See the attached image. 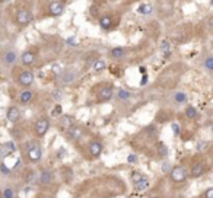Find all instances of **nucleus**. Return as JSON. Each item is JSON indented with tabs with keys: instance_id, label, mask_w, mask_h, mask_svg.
<instances>
[{
	"instance_id": "f257e3e1",
	"label": "nucleus",
	"mask_w": 213,
	"mask_h": 198,
	"mask_svg": "<svg viewBox=\"0 0 213 198\" xmlns=\"http://www.w3.org/2000/svg\"><path fill=\"white\" fill-rule=\"evenodd\" d=\"M15 20L16 24L20 25V26H25V25H29L32 22V13L26 9H20L16 12V16H15Z\"/></svg>"
},
{
	"instance_id": "f03ea898",
	"label": "nucleus",
	"mask_w": 213,
	"mask_h": 198,
	"mask_svg": "<svg viewBox=\"0 0 213 198\" xmlns=\"http://www.w3.org/2000/svg\"><path fill=\"white\" fill-rule=\"evenodd\" d=\"M171 179L174 181V182H183V181H185V178L188 176V174H187V169H185L184 166H175V168H172L171 169Z\"/></svg>"
},
{
	"instance_id": "7ed1b4c3",
	"label": "nucleus",
	"mask_w": 213,
	"mask_h": 198,
	"mask_svg": "<svg viewBox=\"0 0 213 198\" xmlns=\"http://www.w3.org/2000/svg\"><path fill=\"white\" fill-rule=\"evenodd\" d=\"M48 128H50V121L47 120V118H41V120H38L37 122H35V125H34V131H35V134L38 135V137H43V135L47 134Z\"/></svg>"
},
{
	"instance_id": "20e7f679",
	"label": "nucleus",
	"mask_w": 213,
	"mask_h": 198,
	"mask_svg": "<svg viewBox=\"0 0 213 198\" xmlns=\"http://www.w3.org/2000/svg\"><path fill=\"white\" fill-rule=\"evenodd\" d=\"M18 82H19V85H22L25 87L31 86L34 83V74H32V72H29V70L22 72L19 74V77H18Z\"/></svg>"
},
{
	"instance_id": "39448f33",
	"label": "nucleus",
	"mask_w": 213,
	"mask_h": 198,
	"mask_svg": "<svg viewBox=\"0 0 213 198\" xmlns=\"http://www.w3.org/2000/svg\"><path fill=\"white\" fill-rule=\"evenodd\" d=\"M48 12L51 16H60V15L64 12V5L63 2H60V0H54L51 2L48 6Z\"/></svg>"
},
{
	"instance_id": "423d86ee",
	"label": "nucleus",
	"mask_w": 213,
	"mask_h": 198,
	"mask_svg": "<svg viewBox=\"0 0 213 198\" xmlns=\"http://www.w3.org/2000/svg\"><path fill=\"white\" fill-rule=\"evenodd\" d=\"M26 156H28V159L31 162H38L41 159V147H39V144H35L31 149L26 150Z\"/></svg>"
},
{
	"instance_id": "0eeeda50",
	"label": "nucleus",
	"mask_w": 213,
	"mask_h": 198,
	"mask_svg": "<svg viewBox=\"0 0 213 198\" xmlns=\"http://www.w3.org/2000/svg\"><path fill=\"white\" fill-rule=\"evenodd\" d=\"M76 76H78V73H76V70H66V72H61L60 73V80H61V83H64V85H67V83H72L75 79H76Z\"/></svg>"
},
{
	"instance_id": "6e6552de",
	"label": "nucleus",
	"mask_w": 213,
	"mask_h": 198,
	"mask_svg": "<svg viewBox=\"0 0 213 198\" xmlns=\"http://www.w3.org/2000/svg\"><path fill=\"white\" fill-rule=\"evenodd\" d=\"M112 98V87L111 86H105L102 87L99 93H98V101L99 102H106Z\"/></svg>"
},
{
	"instance_id": "1a4fd4ad",
	"label": "nucleus",
	"mask_w": 213,
	"mask_h": 198,
	"mask_svg": "<svg viewBox=\"0 0 213 198\" xmlns=\"http://www.w3.org/2000/svg\"><path fill=\"white\" fill-rule=\"evenodd\" d=\"M20 61L25 66H32L35 63V54L32 51H25L22 55H20Z\"/></svg>"
},
{
	"instance_id": "9d476101",
	"label": "nucleus",
	"mask_w": 213,
	"mask_h": 198,
	"mask_svg": "<svg viewBox=\"0 0 213 198\" xmlns=\"http://www.w3.org/2000/svg\"><path fill=\"white\" fill-rule=\"evenodd\" d=\"M89 153L92 156H95V157H98V156L102 153V144L97 140L91 141V144H89Z\"/></svg>"
},
{
	"instance_id": "9b49d317",
	"label": "nucleus",
	"mask_w": 213,
	"mask_h": 198,
	"mask_svg": "<svg viewBox=\"0 0 213 198\" xmlns=\"http://www.w3.org/2000/svg\"><path fill=\"white\" fill-rule=\"evenodd\" d=\"M19 118H20V111L16 106H10L7 109V120L10 122H16V121H19Z\"/></svg>"
},
{
	"instance_id": "f8f14e48",
	"label": "nucleus",
	"mask_w": 213,
	"mask_h": 198,
	"mask_svg": "<svg viewBox=\"0 0 213 198\" xmlns=\"http://www.w3.org/2000/svg\"><path fill=\"white\" fill-rule=\"evenodd\" d=\"M53 172H50V170H43L41 174H39V182L44 185H48L50 182H53Z\"/></svg>"
},
{
	"instance_id": "ddd939ff",
	"label": "nucleus",
	"mask_w": 213,
	"mask_h": 198,
	"mask_svg": "<svg viewBox=\"0 0 213 198\" xmlns=\"http://www.w3.org/2000/svg\"><path fill=\"white\" fill-rule=\"evenodd\" d=\"M83 134V130L80 128V127H70L69 128V135H70V139H73V140H79L80 137H82Z\"/></svg>"
},
{
	"instance_id": "4468645a",
	"label": "nucleus",
	"mask_w": 213,
	"mask_h": 198,
	"mask_svg": "<svg viewBox=\"0 0 213 198\" xmlns=\"http://www.w3.org/2000/svg\"><path fill=\"white\" fill-rule=\"evenodd\" d=\"M203 170H204V168H203V165H202V163H194L193 166H191L190 174H191V176H193V178H199L200 175L203 174Z\"/></svg>"
},
{
	"instance_id": "2eb2a0df",
	"label": "nucleus",
	"mask_w": 213,
	"mask_h": 198,
	"mask_svg": "<svg viewBox=\"0 0 213 198\" xmlns=\"http://www.w3.org/2000/svg\"><path fill=\"white\" fill-rule=\"evenodd\" d=\"M110 54H111V57L117 58V60H120V58L124 57V54H126V50L123 48V47H114V48H111Z\"/></svg>"
},
{
	"instance_id": "dca6fc26",
	"label": "nucleus",
	"mask_w": 213,
	"mask_h": 198,
	"mask_svg": "<svg viewBox=\"0 0 213 198\" xmlns=\"http://www.w3.org/2000/svg\"><path fill=\"white\" fill-rule=\"evenodd\" d=\"M99 25H101L102 29H110L112 25V19L110 15H104L101 19H99Z\"/></svg>"
},
{
	"instance_id": "f3484780",
	"label": "nucleus",
	"mask_w": 213,
	"mask_h": 198,
	"mask_svg": "<svg viewBox=\"0 0 213 198\" xmlns=\"http://www.w3.org/2000/svg\"><path fill=\"white\" fill-rule=\"evenodd\" d=\"M156 152H158V155H159L161 157H165V156L168 155V147H166L165 143L158 141V143H156Z\"/></svg>"
},
{
	"instance_id": "a211bd4d",
	"label": "nucleus",
	"mask_w": 213,
	"mask_h": 198,
	"mask_svg": "<svg viewBox=\"0 0 213 198\" xmlns=\"http://www.w3.org/2000/svg\"><path fill=\"white\" fill-rule=\"evenodd\" d=\"M136 187V191H139V192H142V191H146V189L149 188V181L146 178H143L142 181H139L137 184H134Z\"/></svg>"
},
{
	"instance_id": "6ab92c4d",
	"label": "nucleus",
	"mask_w": 213,
	"mask_h": 198,
	"mask_svg": "<svg viewBox=\"0 0 213 198\" xmlns=\"http://www.w3.org/2000/svg\"><path fill=\"white\" fill-rule=\"evenodd\" d=\"M92 67H93V70H95V72H102V70L106 67V63L102 60V58H98V60H95V61H93Z\"/></svg>"
},
{
	"instance_id": "aec40b11",
	"label": "nucleus",
	"mask_w": 213,
	"mask_h": 198,
	"mask_svg": "<svg viewBox=\"0 0 213 198\" xmlns=\"http://www.w3.org/2000/svg\"><path fill=\"white\" fill-rule=\"evenodd\" d=\"M32 95H34V93L31 92V90H24V92L20 93V96H19L20 102H22V103H28V102H31Z\"/></svg>"
},
{
	"instance_id": "412c9836",
	"label": "nucleus",
	"mask_w": 213,
	"mask_h": 198,
	"mask_svg": "<svg viewBox=\"0 0 213 198\" xmlns=\"http://www.w3.org/2000/svg\"><path fill=\"white\" fill-rule=\"evenodd\" d=\"M3 60H5L6 64H13L15 61H16V54H15L13 51H7V53L5 54Z\"/></svg>"
},
{
	"instance_id": "4be33fe9",
	"label": "nucleus",
	"mask_w": 213,
	"mask_h": 198,
	"mask_svg": "<svg viewBox=\"0 0 213 198\" xmlns=\"http://www.w3.org/2000/svg\"><path fill=\"white\" fill-rule=\"evenodd\" d=\"M139 13L140 15H150L152 13V5H149V3H143V5H140V7H139Z\"/></svg>"
},
{
	"instance_id": "5701e85b",
	"label": "nucleus",
	"mask_w": 213,
	"mask_h": 198,
	"mask_svg": "<svg viewBox=\"0 0 213 198\" xmlns=\"http://www.w3.org/2000/svg\"><path fill=\"white\" fill-rule=\"evenodd\" d=\"M15 150H16V147H15V144L12 143V141H6L5 144H3V152H5V155L13 153Z\"/></svg>"
},
{
	"instance_id": "b1692460",
	"label": "nucleus",
	"mask_w": 213,
	"mask_h": 198,
	"mask_svg": "<svg viewBox=\"0 0 213 198\" xmlns=\"http://www.w3.org/2000/svg\"><path fill=\"white\" fill-rule=\"evenodd\" d=\"M185 115H187V118H191V120H193V118L197 117V109H196L193 105L187 106V108H185Z\"/></svg>"
},
{
	"instance_id": "393cba45",
	"label": "nucleus",
	"mask_w": 213,
	"mask_h": 198,
	"mask_svg": "<svg viewBox=\"0 0 213 198\" xmlns=\"http://www.w3.org/2000/svg\"><path fill=\"white\" fill-rule=\"evenodd\" d=\"M73 125V121H72V117H69V115H66V117H63L61 118V127L63 128H66V130H69L70 127Z\"/></svg>"
},
{
	"instance_id": "a878e982",
	"label": "nucleus",
	"mask_w": 213,
	"mask_h": 198,
	"mask_svg": "<svg viewBox=\"0 0 213 198\" xmlns=\"http://www.w3.org/2000/svg\"><path fill=\"white\" fill-rule=\"evenodd\" d=\"M143 178H145V175L140 174V172H137V170H134V172L131 174V182H133V184H137V182L142 181Z\"/></svg>"
},
{
	"instance_id": "bb28decb",
	"label": "nucleus",
	"mask_w": 213,
	"mask_h": 198,
	"mask_svg": "<svg viewBox=\"0 0 213 198\" xmlns=\"http://www.w3.org/2000/svg\"><path fill=\"white\" fill-rule=\"evenodd\" d=\"M174 98H175V102H178V103H184L187 101V95L184 92H177Z\"/></svg>"
},
{
	"instance_id": "cd10ccee",
	"label": "nucleus",
	"mask_w": 213,
	"mask_h": 198,
	"mask_svg": "<svg viewBox=\"0 0 213 198\" xmlns=\"http://www.w3.org/2000/svg\"><path fill=\"white\" fill-rule=\"evenodd\" d=\"M130 95H131V93L129 92V90H126V89H120L117 96L120 98L121 101H126V99H129V98H130Z\"/></svg>"
},
{
	"instance_id": "c85d7f7f",
	"label": "nucleus",
	"mask_w": 213,
	"mask_h": 198,
	"mask_svg": "<svg viewBox=\"0 0 213 198\" xmlns=\"http://www.w3.org/2000/svg\"><path fill=\"white\" fill-rule=\"evenodd\" d=\"M161 50H162L165 54H168V55H170V54H171V44H170V41H162V44H161Z\"/></svg>"
},
{
	"instance_id": "c756f323",
	"label": "nucleus",
	"mask_w": 213,
	"mask_h": 198,
	"mask_svg": "<svg viewBox=\"0 0 213 198\" xmlns=\"http://www.w3.org/2000/svg\"><path fill=\"white\" fill-rule=\"evenodd\" d=\"M171 169H172V168H171V163H170V162H164V163H162V166H161V170H162V174H170Z\"/></svg>"
},
{
	"instance_id": "7c9ffc66",
	"label": "nucleus",
	"mask_w": 213,
	"mask_h": 198,
	"mask_svg": "<svg viewBox=\"0 0 213 198\" xmlns=\"http://www.w3.org/2000/svg\"><path fill=\"white\" fill-rule=\"evenodd\" d=\"M204 66H206V68H207L209 72H212V70H213V57H207V58H206Z\"/></svg>"
},
{
	"instance_id": "2f4dec72",
	"label": "nucleus",
	"mask_w": 213,
	"mask_h": 198,
	"mask_svg": "<svg viewBox=\"0 0 213 198\" xmlns=\"http://www.w3.org/2000/svg\"><path fill=\"white\" fill-rule=\"evenodd\" d=\"M61 112H63V109H61V105H56V106H54V109L51 111V115H53V117L61 115Z\"/></svg>"
},
{
	"instance_id": "473e14b6",
	"label": "nucleus",
	"mask_w": 213,
	"mask_h": 198,
	"mask_svg": "<svg viewBox=\"0 0 213 198\" xmlns=\"http://www.w3.org/2000/svg\"><path fill=\"white\" fill-rule=\"evenodd\" d=\"M3 198H13V191H12V188L3 189Z\"/></svg>"
},
{
	"instance_id": "72a5a7b5",
	"label": "nucleus",
	"mask_w": 213,
	"mask_h": 198,
	"mask_svg": "<svg viewBox=\"0 0 213 198\" xmlns=\"http://www.w3.org/2000/svg\"><path fill=\"white\" fill-rule=\"evenodd\" d=\"M51 72H53L54 76H60V73H61V68H60V66H57V64H54L53 68H51Z\"/></svg>"
},
{
	"instance_id": "f704fd0d",
	"label": "nucleus",
	"mask_w": 213,
	"mask_h": 198,
	"mask_svg": "<svg viewBox=\"0 0 213 198\" xmlns=\"http://www.w3.org/2000/svg\"><path fill=\"white\" fill-rule=\"evenodd\" d=\"M61 95H63V92H61L60 89H57V90H54V92H53V98H54V99H60V98H61Z\"/></svg>"
},
{
	"instance_id": "c9c22d12",
	"label": "nucleus",
	"mask_w": 213,
	"mask_h": 198,
	"mask_svg": "<svg viewBox=\"0 0 213 198\" xmlns=\"http://www.w3.org/2000/svg\"><path fill=\"white\" fill-rule=\"evenodd\" d=\"M0 170H2L3 174H6V175H7V174H10V169H9V168H7V166H6L5 163H2V165H0Z\"/></svg>"
},
{
	"instance_id": "e433bc0d",
	"label": "nucleus",
	"mask_w": 213,
	"mask_h": 198,
	"mask_svg": "<svg viewBox=\"0 0 213 198\" xmlns=\"http://www.w3.org/2000/svg\"><path fill=\"white\" fill-rule=\"evenodd\" d=\"M206 146H207V143H206V141H199V143H197V150H204L206 149Z\"/></svg>"
},
{
	"instance_id": "4c0bfd02",
	"label": "nucleus",
	"mask_w": 213,
	"mask_h": 198,
	"mask_svg": "<svg viewBox=\"0 0 213 198\" xmlns=\"http://www.w3.org/2000/svg\"><path fill=\"white\" fill-rule=\"evenodd\" d=\"M204 195H206V198H213V188H207V189H206Z\"/></svg>"
},
{
	"instance_id": "58836bf2",
	"label": "nucleus",
	"mask_w": 213,
	"mask_h": 198,
	"mask_svg": "<svg viewBox=\"0 0 213 198\" xmlns=\"http://www.w3.org/2000/svg\"><path fill=\"white\" fill-rule=\"evenodd\" d=\"M140 85H142V86H145V85H147V74H146V73H143V76H142Z\"/></svg>"
},
{
	"instance_id": "ea45409f",
	"label": "nucleus",
	"mask_w": 213,
	"mask_h": 198,
	"mask_svg": "<svg viewBox=\"0 0 213 198\" xmlns=\"http://www.w3.org/2000/svg\"><path fill=\"white\" fill-rule=\"evenodd\" d=\"M136 160H137V159H136V156H134V155H130L129 157H127V162H129V163H134Z\"/></svg>"
},
{
	"instance_id": "a19ab883",
	"label": "nucleus",
	"mask_w": 213,
	"mask_h": 198,
	"mask_svg": "<svg viewBox=\"0 0 213 198\" xmlns=\"http://www.w3.org/2000/svg\"><path fill=\"white\" fill-rule=\"evenodd\" d=\"M172 131H174L175 134H178V133H179V125H178V124H175V122L172 124Z\"/></svg>"
},
{
	"instance_id": "79ce46f5",
	"label": "nucleus",
	"mask_w": 213,
	"mask_h": 198,
	"mask_svg": "<svg viewBox=\"0 0 213 198\" xmlns=\"http://www.w3.org/2000/svg\"><path fill=\"white\" fill-rule=\"evenodd\" d=\"M63 153H64V150H58V157H63Z\"/></svg>"
},
{
	"instance_id": "37998d69",
	"label": "nucleus",
	"mask_w": 213,
	"mask_h": 198,
	"mask_svg": "<svg viewBox=\"0 0 213 198\" xmlns=\"http://www.w3.org/2000/svg\"><path fill=\"white\" fill-rule=\"evenodd\" d=\"M9 2H12V0H0V3H9Z\"/></svg>"
},
{
	"instance_id": "c03bdc74",
	"label": "nucleus",
	"mask_w": 213,
	"mask_h": 198,
	"mask_svg": "<svg viewBox=\"0 0 213 198\" xmlns=\"http://www.w3.org/2000/svg\"><path fill=\"white\" fill-rule=\"evenodd\" d=\"M140 72H142V74H143V73H146V68L145 67H140Z\"/></svg>"
},
{
	"instance_id": "a18cd8bd",
	"label": "nucleus",
	"mask_w": 213,
	"mask_h": 198,
	"mask_svg": "<svg viewBox=\"0 0 213 198\" xmlns=\"http://www.w3.org/2000/svg\"><path fill=\"white\" fill-rule=\"evenodd\" d=\"M41 198H51V197H41Z\"/></svg>"
}]
</instances>
